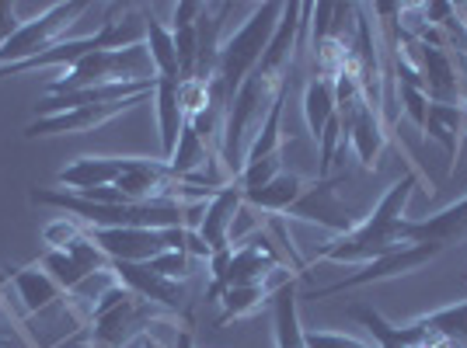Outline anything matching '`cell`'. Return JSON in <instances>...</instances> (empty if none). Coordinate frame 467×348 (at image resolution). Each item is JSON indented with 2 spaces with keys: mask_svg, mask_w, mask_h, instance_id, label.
<instances>
[{
  "mask_svg": "<svg viewBox=\"0 0 467 348\" xmlns=\"http://www.w3.org/2000/svg\"><path fill=\"white\" fill-rule=\"evenodd\" d=\"M419 185V171H409L401 181H394L388 192L380 195V202L363 216V223L346 237H335L331 244L317 248L314 261H331V265H367L390 251L409 248L405 241V206L411 199V189Z\"/></svg>",
  "mask_w": 467,
  "mask_h": 348,
  "instance_id": "6da1fadb",
  "label": "cell"
},
{
  "mask_svg": "<svg viewBox=\"0 0 467 348\" xmlns=\"http://www.w3.org/2000/svg\"><path fill=\"white\" fill-rule=\"evenodd\" d=\"M279 15H283V4H258L252 11V18L244 21L231 39L220 42V70H216V80L223 84L227 101L258 70V63H262L269 42L275 36Z\"/></svg>",
  "mask_w": 467,
  "mask_h": 348,
  "instance_id": "7a4b0ae2",
  "label": "cell"
},
{
  "mask_svg": "<svg viewBox=\"0 0 467 348\" xmlns=\"http://www.w3.org/2000/svg\"><path fill=\"white\" fill-rule=\"evenodd\" d=\"M157 307L140 300L137 292H130L122 282L109 286L98 296L95 310H91V324H95V348H122L133 338H143L154 321Z\"/></svg>",
  "mask_w": 467,
  "mask_h": 348,
  "instance_id": "3957f363",
  "label": "cell"
},
{
  "mask_svg": "<svg viewBox=\"0 0 467 348\" xmlns=\"http://www.w3.org/2000/svg\"><path fill=\"white\" fill-rule=\"evenodd\" d=\"M84 11H88L84 0H67V4L46 7L39 18L21 21L18 32L0 46V67H11V63H21V59H32L46 53V49H53L57 42H63V32L70 25H78Z\"/></svg>",
  "mask_w": 467,
  "mask_h": 348,
  "instance_id": "277c9868",
  "label": "cell"
},
{
  "mask_svg": "<svg viewBox=\"0 0 467 348\" xmlns=\"http://www.w3.org/2000/svg\"><path fill=\"white\" fill-rule=\"evenodd\" d=\"M342 178H346V174H338V178H314L311 189H304V195L286 210V216H290V220H304V223H317V227H325V230L335 233V237L352 233L363 223V216L356 213L352 206H346V202L338 199V192H335Z\"/></svg>",
  "mask_w": 467,
  "mask_h": 348,
  "instance_id": "5b68a950",
  "label": "cell"
},
{
  "mask_svg": "<svg viewBox=\"0 0 467 348\" xmlns=\"http://www.w3.org/2000/svg\"><path fill=\"white\" fill-rule=\"evenodd\" d=\"M440 251L443 248H436V244H409L401 251H390L384 258H377V261L359 265V271H352L349 279H342V282H331L325 290L307 292V300H328V296H338V292L346 290H363V286H373V282H390V279L411 275V271H419L422 265H429Z\"/></svg>",
  "mask_w": 467,
  "mask_h": 348,
  "instance_id": "8992f818",
  "label": "cell"
},
{
  "mask_svg": "<svg viewBox=\"0 0 467 348\" xmlns=\"http://www.w3.org/2000/svg\"><path fill=\"white\" fill-rule=\"evenodd\" d=\"M273 271H283V261H279V254L273 251V241H269L265 233H262V237H252V241H244V244L231 254V265L223 271V279H220V282H210L206 300H210V303H220L223 290L269 282Z\"/></svg>",
  "mask_w": 467,
  "mask_h": 348,
  "instance_id": "52a82bcc",
  "label": "cell"
},
{
  "mask_svg": "<svg viewBox=\"0 0 467 348\" xmlns=\"http://www.w3.org/2000/svg\"><path fill=\"white\" fill-rule=\"evenodd\" d=\"M140 101H147V97H126V101H109V105H84V108L63 112V116L36 118V122H28V126H25V136H28V139H39V136L91 133V129H98V126L112 122L116 116H126L130 108H137Z\"/></svg>",
  "mask_w": 467,
  "mask_h": 348,
  "instance_id": "ba28073f",
  "label": "cell"
},
{
  "mask_svg": "<svg viewBox=\"0 0 467 348\" xmlns=\"http://www.w3.org/2000/svg\"><path fill=\"white\" fill-rule=\"evenodd\" d=\"M91 241L112 261H130V265H147L171 248L168 230H143V227H105V230H91Z\"/></svg>",
  "mask_w": 467,
  "mask_h": 348,
  "instance_id": "9c48e42d",
  "label": "cell"
},
{
  "mask_svg": "<svg viewBox=\"0 0 467 348\" xmlns=\"http://www.w3.org/2000/svg\"><path fill=\"white\" fill-rule=\"evenodd\" d=\"M116 271V279L126 286L130 292H137L140 300H147V303H154V307H164V310H182L185 303V282H175V279H164V275H157L150 265H130V261H116L112 265Z\"/></svg>",
  "mask_w": 467,
  "mask_h": 348,
  "instance_id": "30bf717a",
  "label": "cell"
},
{
  "mask_svg": "<svg viewBox=\"0 0 467 348\" xmlns=\"http://www.w3.org/2000/svg\"><path fill=\"white\" fill-rule=\"evenodd\" d=\"M405 241L409 244H436V248L467 241V195L440 213L422 216V220H405Z\"/></svg>",
  "mask_w": 467,
  "mask_h": 348,
  "instance_id": "8fae6325",
  "label": "cell"
},
{
  "mask_svg": "<svg viewBox=\"0 0 467 348\" xmlns=\"http://www.w3.org/2000/svg\"><path fill=\"white\" fill-rule=\"evenodd\" d=\"M419 49V63H422V80H426V95L429 101H440V105H461V77H457V67L443 46L429 39L415 42Z\"/></svg>",
  "mask_w": 467,
  "mask_h": 348,
  "instance_id": "7c38bea8",
  "label": "cell"
},
{
  "mask_svg": "<svg viewBox=\"0 0 467 348\" xmlns=\"http://www.w3.org/2000/svg\"><path fill=\"white\" fill-rule=\"evenodd\" d=\"M244 210V192L237 185H227L206 202V213H202V223H199V237L206 241L210 251H227L231 248V227L237 213Z\"/></svg>",
  "mask_w": 467,
  "mask_h": 348,
  "instance_id": "4fadbf2b",
  "label": "cell"
},
{
  "mask_svg": "<svg viewBox=\"0 0 467 348\" xmlns=\"http://www.w3.org/2000/svg\"><path fill=\"white\" fill-rule=\"evenodd\" d=\"M98 49H105V42L101 36H84V39H63L57 42L53 49H46L39 56L32 59H21V63H11V67H0V80L7 77H21V74H32V70H70L78 59H84L88 53H98Z\"/></svg>",
  "mask_w": 467,
  "mask_h": 348,
  "instance_id": "5bb4252c",
  "label": "cell"
},
{
  "mask_svg": "<svg viewBox=\"0 0 467 348\" xmlns=\"http://www.w3.org/2000/svg\"><path fill=\"white\" fill-rule=\"evenodd\" d=\"M126 168V157H78L57 174V185L67 192H95L116 185V178Z\"/></svg>",
  "mask_w": 467,
  "mask_h": 348,
  "instance_id": "9a60e30c",
  "label": "cell"
},
{
  "mask_svg": "<svg viewBox=\"0 0 467 348\" xmlns=\"http://www.w3.org/2000/svg\"><path fill=\"white\" fill-rule=\"evenodd\" d=\"M154 101H157V126H161V160H171L178 147V136L185 129V105H182V80H161L157 77L154 87Z\"/></svg>",
  "mask_w": 467,
  "mask_h": 348,
  "instance_id": "2e32d148",
  "label": "cell"
},
{
  "mask_svg": "<svg viewBox=\"0 0 467 348\" xmlns=\"http://www.w3.org/2000/svg\"><path fill=\"white\" fill-rule=\"evenodd\" d=\"M422 133L443 147V154H447V174H450L453 164H457V154H461V139H464V133H467V108L464 105H440V101H429V118Z\"/></svg>",
  "mask_w": 467,
  "mask_h": 348,
  "instance_id": "e0dca14e",
  "label": "cell"
},
{
  "mask_svg": "<svg viewBox=\"0 0 467 348\" xmlns=\"http://www.w3.org/2000/svg\"><path fill=\"white\" fill-rule=\"evenodd\" d=\"M273 331L275 348H307V328L300 324V296L293 279L273 292Z\"/></svg>",
  "mask_w": 467,
  "mask_h": 348,
  "instance_id": "ac0fdd59",
  "label": "cell"
},
{
  "mask_svg": "<svg viewBox=\"0 0 467 348\" xmlns=\"http://www.w3.org/2000/svg\"><path fill=\"white\" fill-rule=\"evenodd\" d=\"M349 133V147L352 154L359 157L363 168H377V160L388 147V126H384V116L377 108H363L359 116L352 118V126L346 129Z\"/></svg>",
  "mask_w": 467,
  "mask_h": 348,
  "instance_id": "d6986e66",
  "label": "cell"
},
{
  "mask_svg": "<svg viewBox=\"0 0 467 348\" xmlns=\"http://www.w3.org/2000/svg\"><path fill=\"white\" fill-rule=\"evenodd\" d=\"M304 189H307V181H304L300 174L283 171V174H275L265 189L244 192V206H248V210H258V213H269V216H286V210L304 195Z\"/></svg>",
  "mask_w": 467,
  "mask_h": 348,
  "instance_id": "ffe728a7",
  "label": "cell"
},
{
  "mask_svg": "<svg viewBox=\"0 0 467 348\" xmlns=\"http://www.w3.org/2000/svg\"><path fill=\"white\" fill-rule=\"evenodd\" d=\"M11 282L18 290V300L25 303L28 313H42V310L57 307L59 303V286L46 275V271L36 265V269H18L11 271Z\"/></svg>",
  "mask_w": 467,
  "mask_h": 348,
  "instance_id": "44dd1931",
  "label": "cell"
},
{
  "mask_svg": "<svg viewBox=\"0 0 467 348\" xmlns=\"http://www.w3.org/2000/svg\"><path fill=\"white\" fill-rule=\"evenodd\" d=\"M143 18H147V53H150V63H154L157 77L161 80H182L171 25L157 21L154 15H143Z\"/></svg>",
  "mask_w": 467,
  "mask_h": 348,
  "instance_id": "7402d4cb",
  "label": "cell"
},
{
  "mask_svg": "<svg viewBox=\"0 0 467 348\" xmlns=\"http://www.w3.org/2000/svg\"><path fill=\"white\" fill-rule=\"evenodd\" d=\"M335 116H338V112H335V80L314 77L311 84L304 87V122H307V129H311L314 143L321 139L325 126H328Z\"/></svg>",
  "mask_w": 467,
  "mask_h": 348,
  "instance_id": "603a6c76",
  "label": "cell"
},
{
  "mask_svg": "<svg viewBox=\"0 0 467 348\" xmlns=\"http://www.w3.org/2000/svg\"><path fill=\"white\" fill-rule=\"evenodd\" d=\"M273 282H258V286H231L223 290L220 303H223V313L216 321V328H223L227 321H237V317H252L254 310H262L265 303H273Z\"/></svg>",
  "mask_w": 467,
  "mask_h": 348,
  "instance_id": "cb8c5ba5",
  "label": "cell"
},
{
  "mask_svg": "<svg viewBox=\"0 0 467 348\" xmlns=\"http://www.w3.org/2000/svg\"><path fill=\"white\" fill-rule=\"evenodd\" d=\"M283 105H286V95L275 97L273 112L265 116L262 129L252 136V147L244 154V164H254V160H269V157H283ZM244 171V168H241Z\"/></svg>",
  "mask_w": 467,
  "mask_h": 348,
  "instance_id": "d4e9b609",
  "label": "cell"
},
{
  "mask_svg": "<svg viewBox=\"0 0 467 348\" xmlns=\"http://www.w3.org/2000/svg\"><path fill=\"white\" fill-rule=\"evenodd\" d=\"M419 324L447 342H457V345H467V300L464 303H453V307L432 310V313H422L415 317Z\"/></svg>",
  "mask_w": 467,
  "mask_h": 348,
  "instance_id": "484cf974",
  "label": "cell"
},
{
  "mask_svg": "<svg viewBox=\"0 0 467 348\" xmlns=\"http://www.w3.org/2000/svg\"><path fill=\"white\" fill-rule=\"evenodd\" d=\"M39 269L57 282L59 290H67V292H80L88 286V279H95V275H88V271L80 269L67 251H46L39 258Z\"/></svg>",
  "mask_w": 467,
  "mask_h": 348,
  "instance_id": "4316f807",
  "label": "cell"
},
{
  "mask_svg": "<svg viewBox=\"0 0 467 348\" xmlns=\"http://www.w3.org/2000/svg\"><path fill=\"white\" fill-rule=\"evenodd\" d=\"M67 254H70V258H74V261H78L88 275H105V271H112V265H116V261L101 251V248H98L88 233H84V237H78V241L67 248Z\"/></svg>",
  "mask_w": 467,
  "mask_h": 348,
  "instance_id": "83f0119b",
  "label": "cell"
},
{
  "mask_svg": "<svg viewBox=\"0 0 467 348\" xmlns=\"http://www.w3.org/2000/svg\"><path fill=\"white\" fill-rule=\"evenodd\" d=\"M275 174H283V157H269V160H254V164H244V171L237 174V189L241 192H258L273 181Z\"/></svg>",
  "mask_w": 467,
  "mask_h": 348,
  "instance_id": "f1b7e54d",
  "label": "cell"
},
{
  "mask_svg": "<svg viewBox=\"0 0 467 348\" xmlns=\"http://www.w3.org/2000/svg\"><path fill=\"white\" fill-rule=\"evenodd\" d=\"M78 237H84V230H80V223L74 216H59V220L42 227V244H46L49 251H67Z\"/></svg>",
  "mask_w": 467,
  "mask_h": 348,
  "instance_id": "f546056e",
  "label": "cell"
},
{
  "mask_svg": "<svg viewBox=\"0 0 467 348\" xmlns=\"http://www.w3.org/2000/svg\"><path fill=\"white\" fill-rule=\"evenodd\" d=\"M157 275H164V279H175V282H185L189 279V271H192L195 258L189 251H175V248H168V251H161L154 261H147Z\"/></svg>",
  "mask_w": 467,
  "mask_h": 348,
  "instance_id": "4dcf8cb0",
  "label": "cell"
},
{
  "mask_svg": "<svg viewBox=\"0 0 467 348\" xmlns=\"http://www.w3.org/2000/svg\"><path fill=\"white\" fill-rule=\"evenodd\" d=\"M398 97H401V108H405V116L419 126V129H426V118H429V95L422 87H411V84H398Z\"/></svg>",
  "mask_w": 467,
  "mask_h": 348,
  "instance_id": "1f68e13d",
  "label": "cell"
},
{
  "mask_svg": "<svg viewBox=\"0 0 467 348\" xmlns=\"http://www.w3.org/2000/svg\"><path fill=\"white\" fill-rule=\"evenodd\" d=\"M307 348H377L356 334H342V331H307Z\"/></svg>",
  "mask_w": 467,
  "mask_h": 348,
  "instance_id": "d6a6232c",
  "label": "cell"
},
{
  "mask_svg": "<svg viewBox=\"0 0 467 348\" xmlns=\"http://www.w3.org/2000/svg\"><path fill=\"white\" fill-rule=\"evenodd\" d=\"M18 28H21V21H18V11H15V4H11V0H0V46L11 39Z\"/></svg>",
  "mask_w": 467,
  "mask_h": 348,
  "instance_id": "836d02e7",
  "label": "cell"
},
{
  "mask_svg": "<svg viewBox=\"0 0 467 348\" xmlns=\"http://www.w3.org/2000/svg\"><path fill=\"white\" fill-rule=\"evenodd\" d=\"M140 348H164V345H161L157 338H150V334H143V338H140Z\"/></svg>",
  "mask_w": 467,
  "mask_h": 348,
  "instance_id": "e575fe53",
  "label": "cell"
},
{
  "mask_svg": "<svg viewBox=\"0 0 467 348\" xmlns=\"http://www.w3.org/2000/svg\"><path fill=\"white\" fill-rule=\"evenodd\" d=\"M7 282H11V271L0 269V286H7Z\"/></svg>",
  "mask_w": 467,
  "mask_h": 348,
  "instance_id": "d590c367",
  "label": "cell"
}]
</instances>
